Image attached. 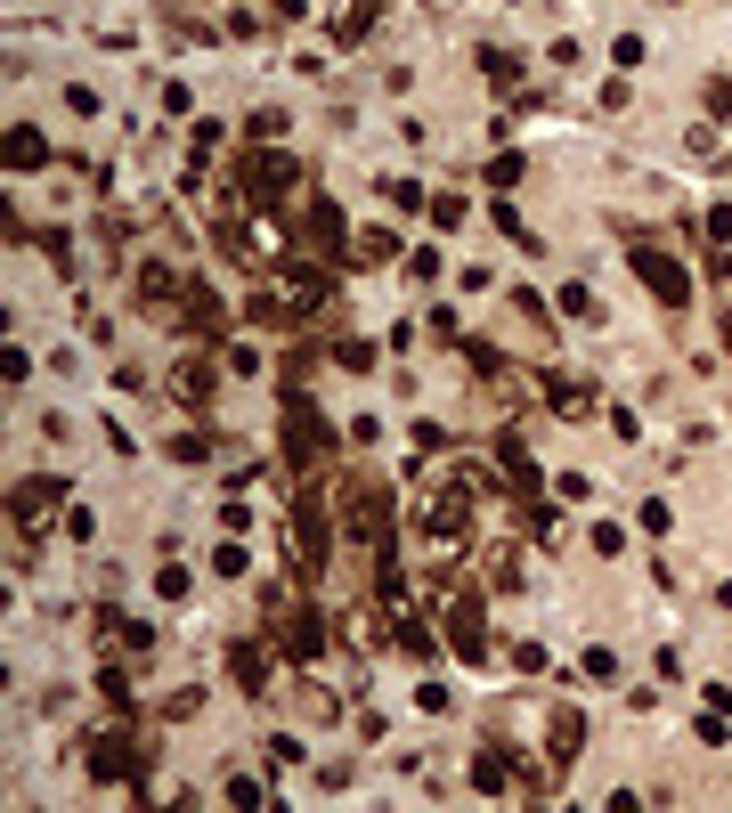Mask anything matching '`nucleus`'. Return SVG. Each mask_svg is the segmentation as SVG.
Wrapping results in <instances>:
<instances>
[{"label": "nucleus", "instance_id": "obj_15", "mask_svg": "<svg viewBox=\"0 0 732 813\" xmlns=\"http://www.w3.org/2000/svg\"><path fill=\"white\" fill-rule=\"evenodd\" d=\"M171 391L188 399V407H204V399H212V374H204V366H179V374H171Z\"/></svg>", "mask_w": 732, "mask_h": 813}, {"label": "nucleus", "instance_id": "obj_20", "mask_svg": "<svg viewBox=\"0 0 732 813\" xmlns=\"http://www.w3.org/2000/svg\"><path fill=\"white\" fill-rule=\"evenodd\" d=\"M334 358H342V366H375V350H366L358 334H342V342H334Z\"/></svg>", "mask_w": 732, "mask_h": 813}, {"label": "nucleus", "instance_id": "obj_3", "mask_svg": "<svg viewBox=\"0 0 732 813\" xmlns=\"http://www.w3.org/2000/svg\"><path fill=\"white\" fill-rule=\"evenodd\" d=\"M627 269H635V277H643V285H651L667 309H684V301H692V277H684L676 261H667L659 244H635V261H627Z\"/></svg>", "mask_w": 732, "mask_h": 813}, {"label": "nucleus", "instance_id": "obj_2", "mask_svg": "<svg viewBox=\"0 0 732 813\" xmlns=\"http://www.w3.org/2000/svg\"><path fill=\"white\" fill-rule=\"evenodd\" d=\"M285 456H293V464H318V456H334V423H326L310 399H301V391L285 399Z\"/></svg>", "mask_w": 732, "mask_h": 813}, {"label": "nucleus", "instance_id": "obj_10", "mask_svg": "<svg viewBox=\"0 0 732 813\" xmlns=\"http://www.w3.org/2000/svg\"><path fill=\"white\" fill-rule=\"evenodd\" d=\"M472 781H480L488 797H505V789H513V757H505V748H480V765H472Z\"/></svg>", "mask_w": 732, "mask_h": 813}, {"label": "nucleus", "instance_id": "obj_18", "mask_svg": "<svg viewBox=\"0 0 732 813\" xmlns=\"http://www.w3.org/2000/svg\"><path fill=\"white\" fill-rule=\"evenodd\" d=\"M196 708H204V692H196V683H188V692H171V700H163V716H171V724H188Z\"/></svg>", "mask_w": 732, "mask_h": 813}, {"label": "nucleus", "instance_id": "obj_13", "mask_svg": "<svg viewBox=\"0 0 732 813\" xmlns=\"http://www.w3.org/2000/svg\"><path fill=\"white\" fill-rule=\"evenodd\" d=\"M383 261H399V236L391 228H366L358 236V269H383Z\"/></svg>", "mask_w": 732, "mask_h": 813}, {"label": "nucleus", "instance_id": "obj_21", "mask_svg": "<svg viewBox=\"0 0 732 813\" xmlns=\"http://www.w3.org/2000/svg\"><path fill=\"white\" fill-rule=\"evenodd\" d=\"M708 106H732V74H724V82H716V90H708Z\"/></svg>", "mask_w": 732, "mask_h": 813}, {"label": "nucleus", "instance_id": "obj_7", "mask_svg": "<svg viewBox=\"0 0 732 813\" xmlns=\"http://www.w3.org/2000/svg\"><path fill=\"white\" fill-rule=\"evenodd\" d=\"M464 529H472V496H464V488H440L432 505H423V537H440V545H456Z\"/></svg>", "mask_w": 732, "mask_h": 813}, {"label": "nucleus", "instance_id": "obj_22", "mask_svg": "<svg viewBox=\"0 0 732 813\" xmlns=\"http://www.w3.org/2000/svg\"><path fill=\"white\" fill-rule=\"evenodd\" d=\"M724 342H732V318H724Z\"/></svg>", "mask_w": 732, "mask_h": 813}, {"label": "nucleus", "instance_id": "obj_5", "mask_svg": "<svg viewBox=\"0 0 732 813\" xmlns=\"http://www.w3.org/2000/svg\"><path fill=\"white\" fill-rule=\"evenodd\" d=\"M318 561H326V505H318V496H301V505H293V570L310 578Z\"/></svg>", "mask_w": 732, "mask_h": 813}, {"label": "nucleus", "instance_id": "obj_14", "mask_svg": "<svg viewBox=\"0 0 732 813\" xmlns=\"http://www.w3.org/2000/svg\"><path fill=\"white\" fill-rule=\"evenodd\" d=\"M586 748V716H554V765H570Z\"/></svg>", "mask_w": 732, "mask_h": 813}, {"label": "nucleus", "instance_id": "obj_8", "mask_svg": "<svg viewBox=\"0 0 732 813\" xmlns=\"http://www.w3.org/2000/svg\"><path fill=\"white\" fill-rule=\"evenodd\" d=\"M57 496H66V480H17L9 488V521L17 529H41V513H57Z\"/></svg>", "mask_w": 732, "mask_h": 813}, {"label": "nucleus", "instance_id": "obj_11", "mask_svg": "<svg viewBox=\"0 0 732 813\" xmlns=\"http://www.w3.org/2000/svg\"><path fill=\"white\" fill-rule=\"evenodd\" d=\"M269 643H236V659H228V675L244 683V692H261V683H269V659H261Z\"/></svg>", "mask_w": 732, "mask_h": 813}, {"label": "nucleus", "instance_id": "obj_1", "mask_svg": "<svg viewBox=\"0 0 732 813\" xmlns=\"http://www.w3.org/2000/svg\"><path fill=\"white\" fill-rule=\"evenodd\" d=\"M269 635H277V651H285V659H318V651H326V618H318L310 602L277 594V602H269Z\"/></svg>", "mask_w": 732, "mask_h": 813}, {"label": "nucleus", "instance_id": "obj_9", "mask_svg": "<svg viewBox=\"0 0 732 813\" xmlns=\"http://www.w3.org/2000/svg\"><path fill=\"white\" fill-rule=\"evenodd\" d=\"M301 163L293 155H244V187H293Z\"/></svg>", "mask_w": 732, "mask_h": 813}, {"label": "nucleus", "instance_id": "obj_4", "mask_svg": "<svg viewBox=\"0 0 732 813\" xmlns=\"http://www.w3.org/2000/svg\"><path fill=\"white\" fill-rule=\"evenodd\" d=\"M440 610H448V635H456V651H464V659H488V627H480V594H472V586H448V602H440Z\"/></svg>", "mask_w": 732, "mask_h": 813}, {"label": "nucleus", "instance_id": "obj_16", "mask_svg": "<svg viewBox=\"0 0 732 813\" xmlns=\"http://www.w3.org/2000/svg\"><path fill=\"white\" fill-rule=\"evenodd\" d=\"M366 25H375V0H350V9L334 17V41H358Z\"/></svg>", "mask_w": 732, "mask_h": 813}, {"label": "nucleus", "instance_id": "obj_6", "mask_svg": "<svg viewBox=\"0 0 732 813\" xmlns=\"http://www.w3.org/2000/svg\"><path fill=\"white\" fill-rule=\"evenodd\" d=\"M82 757H90V781H131V773H139V748L122 740V732H90Z\"/></svg>", "mask_w": 732, "mask_h": 813}, {"label": "nucleus", "instance_id": "obj_17", "mask_svg": "<svg viewBox=\"0 0 732 813\" xmlns=\"http://www.w3.org/2000/svg\"><path fill=\"white\" fill-rule=\"evenodd\" d=\"M212 570H220V578H244V570H253V553H244V545H220Z\"/></svg>", "mask_w": 732, "mask_h": 813}, {"label": "nucleus", "instance_id": "obj_12", "mask_svg": "<svg viewBox=\"0 0 732 813\" xmlns=\"http://www.w3.org/2000/svg\"><path fill=\"white\" fill-rule=\"evenodd\" d=\"M49 163V139L41 131H9V171H41Z\"/></svg>", "mask_w": 732, "mask_h": 813}, {"label": "nucleus", "instance_id": "obj_19", "mask_svg": "<svg viewBox=\"0 0 732 813\" xmlns=\"http://www.w3.org/2000/svg\"><path fill=\"white\" fill-rule=\"evenodd\" d=\"M562 309H570V318H602V309H594V293H586V285H562Z\"/></svg>", "mask_w": 732, "mask_h": 813}]
</instances>
